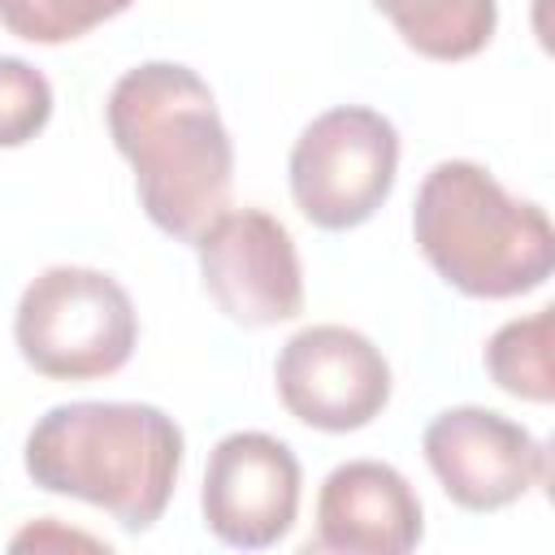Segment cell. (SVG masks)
I'll use <instances>...</instances> for the list:
<instances>
[{"label": "cell", "instance_id": "13", "mask_svg": "<svg viewBox=\"0 0 555 555\" xmlns=\"http://www.w3.org/2000/svg\"><path fill=\"white\" fill-rule=\"evenodd\" d=\"M134 0H0V26L26 43H69L113 22Z\"/></svg>", "mask_w": 555, "mask_h": 555}, {"label": "cell", "instance_id": "9", "mask_svg": "<svg viewBox=\"0 0 555 555\" xmlns=\"http://www.w3.org/2000/svg\"><path fill=\"white\" fill-rule=\"evenodd\" d=\"M299 460L260 429H234L208 451L199 512L204 529L234 551H264L282 542L299 516Z\"/></svg>", "mask_w": 555, "mask_h": 555}, {"label": "cell", "instance_id": "8", "mask_svg": "<svg viewBox=\"0 0 555 555\" xmlns=\"http://www.w3.org/2000/svg\"><path fill=\"white\" fill-rule=\"evenodd\" d=\"M442 494L464 512H499L546 481V447L512 416L460 403L442 408L421 438Z\"/></svg>", "mask_w": 555, "mask_h": 555}, {"label": "cell", "instance_id": "3", "mask_svg": "<svg viewBox=\"0 0 555 555\" xmlns=\"http://www.w3.org/2000/svg\"><path fill=\"white\" fill-rule=\"evenodd\" d=\"M412 238L429 269L468 299H516L546 286L555 230L542 204L516 199L477 160H438L412 204Z\"/></svg>", "mask_w": 555, "mask_h": 555}, {"label": "cell", "instance_id": "4", "mask_svg": "<svg viewBox=\"0 0 555 555\" xmlns=\"http://www.w3.org/2000/svg\"><path fill=\"white\" fill-rule=\"evenodd\" d=\"M13 343L48 382H95L113 377L134 356L139 312L113 273L91 264H48L17 299Z\"/></svg>", "mask_w": 555, "mask_h": 555}, {"label": "cell", "instance_id": "5", "mask_svg": "<svg viewBox=\"0 0 555 555\" xmlns=\"http://www.w3.org/2000/svg\"><path fill=\"white\" fill-rule=\"evenodd\" d=\"M286 173L295 208L317 230H356L395 191L399 130L369 104L325 108L299 130Z\"/></svg>", "mask_w": 555, "mask_h": 555}, {"label": "cell", "instance_id": "10", "mask_svg": "<svg viewBox=\"0 0 555 555\" xmlns=\"http://www.w3.org/2000/svg\"><path fill=\"white\" fill-rule=\"evenodd\" d=\"M425 538V507L412 481L382 460L338 464L317 494V529L304 551L403 555Z\"/></svg>", "mask_w": 555, "mask_h": 555}, {"label": "cell", "instance_id": "1", "mask_svg": "<svg viewBox=\"0 0 555 555\" xmlns=\"http://www.w3.org/2000/svg\"><path fill=\"white\" fill-rule=\"evenodd\" d=\"M104 121L113 147L134 169L147 221L195 247L230 208L234 186V143L212 87L191 65L143 61L113 82Z\"/></svg>", "mask_w": 555, "mask_h": 555}, {"label": "cell", "instance_id": "11", "mask_svg": "<svg viewBox=\"0 0 555 555\" xmlns=\"http://www.w3.org/2000/svg\"><path fill=\"white\" fill-rule=\"evenodd\" d=\"M425 61H468L499 26V0H369Z\"/></svg>", "mask_w": 555, "mask_h": 555}, {"label": "cell", "instance_id": "15", "mask_svg": "<svg viewBox=\"0 0 555 555\" xmlns=\"http://www.w3.org/2000/svg\"><path fill=\"white\" fill-rule=\"evenodd\" d=\"M26 546H35V551H43V546H87V551H100V542H95V538L74 533V529H61L52 516H43L39 525H30L26 533H17V538H13V551H26Z\"/></svg>", "mask_w": 555, "mask_h": 555}, {"label": "cell", "instance_id": "14", "mask_svg": "<svg viewBox=\"0 0 555 555\" xmlns=\"http://www.w3.org/2000/svg\"><path fill=\"white\" fill-rule=\"evenodd\" d=\"M52 121V82L22 56H0V147H26Z\"/></svg>", "mask_w": 555, "mask_h": 555}, {"label": "cell", "instance_id": "12", "mask_svg": "<svg viewBox=\"0 0 555 555\" xmlns=\"http://www.w3.org/2000/svg\"><path fill=\"white\" fill-rule=\"evenodd\" d=\"M555 308H538L529 317H516L499 325L481 351V364L490 382L525 403H551L555 399V373H551V330Z\"/></svg>", "mask_w": 555, "mask_h": 555}, {"label": "cell", "instance_id": "2", "mask_svg": "<svg viewBox=\"0 0 555 555\" xmlns=\"http://www.w3.org/2000/svg\"><path fill=\"white\" fill-rule=\"evenodd\" d=\"M182 425L156 403L78 399L48 408L22 447L26 477L65 499L108 512L121 529H152L178 486Z\"/></svg>", "mask_w": 555, "mask_h": 555}, {"label": "cell", "instance_id": "6", "mask_svg": "<svg viewBox=\"0 0 555 555\" xmlns=\"http://www.w3.org/2000/svg\"><path fill=\"white\" fill-rule=\"evenodd\" d=\"M204 295L243 330L304 312V264L291 230L264 208H225L195 243Z\"/></svg>", "mask_w": 555, "mask_h": 555}, {"label": "cell", "instance_id": "7", "mask_svg": "<svg viewBox=\"0 0 555 555\" xmlns=\"http://www.w3.org/2000/svg\"><path fill=\"white\" fill-rule=\"evenodd\" d=\"M282 408L321 434L373 425L390 403V364L382 347L351 325H304L273 364Z\"/></svg>", "mask_w": 555, "mask_h": 555}]
</instances>
